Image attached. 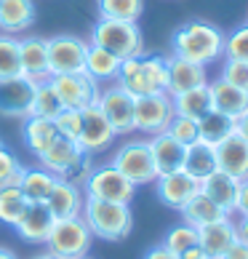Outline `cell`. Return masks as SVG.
I'll return each instance as SVG.
<instances>
[{"label": "cell", "mask_w": 248, "mask_h": 259, "mask_svg": "<svg viewBox=\"0 0 248 259\" xmlns=\"http://www.w3.org/2000/svg\"><path fill=\"white\" fill-rule=\"evenodd\" d=\"M54 227V214L48 211L45 203H30L27 211L22 214V219L16 222V233L30 243H45Z\"/></svg>", "instance_id": "44dd1931"}, {"label": "cell", "mask_w": 248, "mask_h": 259, "mask_svg": "<svg viewBox=\"0 0 248 259\" xmlns=\"http://www.w3.org/2000/svg\"><path fill=\"white\" fill-rule=\"evenodd\" d=\"M99 19H120V22H139L144 11V0H96Z\"/></svg>", "instance_id": "d6a6232c"}, {"label": "cell", "mask_w": 248, "mask_h": 259, "mask_svg": "<svg viewBox=\"0 0 248 259\" xmlns=\"http://www.w3.org/2000/svg\"><path fill=\"white\" fill-rule=\"evenodd\" d=\"M83 187H85V198L112 200V203H131L133 195H136V185L128 182L112 163L91 168L85 182H83Z\"/></svg>", "instance_id": "8992f818"}, {"label": "cell", "mask_w": 248, "mask_h": 259, "mask_svg": "<svg viewBox=\"0 0 248 259\" xmlns=\"http://www.w3.org/2000/svg\"><path fill=\"white\" fill-rule=\"evenodd\" d=\"M80 217L96 238L102 241H123L131 235L133 227V214L128 203H112V200H99V198H85Z\"/></svg>", "instance_id": "7a4b0ae2"}, {"label": "cell", "mask_w": 248, "mask_h": 259, "mask_svg": "<svg viewBox=\"0 0 248 259\" xmlns=\"http://www.w3.org/2000/svg\"><path fill=\"white\" fill-rule=\"evenodd\" d=\"M118 70H120V59L115 54H110L102 46L88 43V49H85V72L93 80H115Z\"/></svg>", "instance_id": "f1b7e54d"}, {"label": "cell", "mask_w": 248, "mask_h": 259, "mask_svg": "<svg viewBox=\"0 0 248 259\" xmlns=\"http://www.w3.org/2000/svg\"><path fill=\"white\" fill-rule=\"evenodd\" d=\"M112 166H115L123 177L133 185H150V182L158 179V168H155V160H152V152H150V142L144 139H133L126 142L112 158Z\"/></svg>", "instance_id": "ba28073f"}, {"label": "cell", "mask_w": 248, "mask_h": 259, "mask_svg": "<svg viewBox=\"0 0 248 259\" xmlns=\"http://www.w3.org/2000/svg\"><path fill=\"white\" fill-rule=\"evenodd\" d=\"M224 59L248 62V24L237 27L232 35H224Z\"/></svg>", "instance_id": "f35d334b"}, {"label": "cell", "mask_w": 248, "mask_h": 259, "mask_svg": "<svg viewBox=\"0 0 248 259\" xmlns=\"http://www.w3.org/2000/svg\"><path fill=\"white\" fill-rule=\"evenodd\" d=\"M235 131H237V134H240V137L248 142V110H245L237 120H235Z\"/></svg>", "instance_id": "bcb514c9"}, {"label": "cell", "mask_w": 248, "mask_h": 259, "mask_svg": "<svg viewBox=\"0 0 248 259\" xmlns=\"http://www.w3.org/2000/svg\"><path fill=\"white\" fill-rule=\"evenodd\" d=\"M222 259H248V243L235 241V243L230 246V251H227Z\"/></svg>", "instance_id": "7bdbcfd3"}, {"label": "cell", "mask_w": 248, "mask_h": 259, "mask_svg": "<svg viewBox=\"0 0 248 259\" xmlns=\"http://www.w3.org/2000/svg\"><path fill=\"white\" fill-rule=\"evenodd\" d=\"M56 179L51 171L45 168H22V177H19V190L24 193V198L30 203H45L51 195V190L56 185Z\"/></svg>", "instance_id": "484cf974"}, {"label": "cell", "mask_w": 248, "mask_h": 259, "mask_svg": "<svg viewBox=\"0 0 248 259\" xmlns=\"http://www.w3.org/2000/svg\"><path fill=\"white\" fill-rule=\"evenodd\" d=\"M224 217H227L224 211L219 208L211 198H206L203 193H197V195L182 208V219H184L187 225H192L195 230L211 225V222H219V219H224Z\"/></svg>", "instance_id": "4dcf8cb0"}, {"label": "cell", "mask_w": 248, "mask_h": 259, "mask_svg": "<svg viewBox=\"0 0 248 259\" xmlns=\"http://www.w3.org/2000/svg\"><path fill=\"white\" fill-rule=\"evenodd\" d=\"M91 241H93V233L85 225V219L67 217V219H54V227H51L48 238H45V246L59 259H78V256L88 254Z\"/></svg>", "instance_id": "5b68a950"}, {"label": "cell", "mask_w": 248, "mask_h": 259, "mask_svg": "<svg viewBox=\"0 0 248 259\" xmlns=\"http://www.w3.org/2000/svg\"><path fill=\"white\" fill-rule=\"evenodd\" d=\"M155 185H158V198H160V203H166L168 208H176V211H182V208L189 203V200H192V198L200 193V179L189 177L184 168L158 177Z\"/></svg>", "instance_id": "4fadbf2b"}, {"label": "cell", "mask_w": 248, "mask_h": 259, "mask_svg": "<svg viewBox=\"0 0 248 259\" xmlns=\"http://www.w3.org/2000/svg\"><path fill=\"white\" fill-rule=\"evenodd\" d=\"M235 134V118L219 112V110H208L203 118H197V139L206 142V145H222L227 137Z\"/></svg>", "instance_id": "d4e9b609"}, {"label": "cell", "mask_w": 248, "mask_h": 259, "mask_svg": "<svg viewBox=\"0 0 248 259\" xmlns=\"http://www.w3.org/2000/svg\"><path fill=\"white\" fill-rule=\"evenodd\" d=\"M174 112L176 115H184V118H203V115L211 110V91H208V83L206 85H197V89H189L182 94H174Z\"/></svg>", "instance_id": "f546056e"}, {"label": "cell", "mask_w": 248, "mask_h": 259, "mask_svg": "<svg viewBox=\"0 0 248 259\" xmlns=\"http://www.w3.org/2000/svg\"><path fill=\"white\" fill-rule=\"evenodd\" d=\"M54 126L59 131V137L70 139V142H78L80 128H83V110H62L54 118Z\"/></svg>", "instance_id": "74e56055"}, {"label": "cell", "mask_w": 248, "mask_h": 259, "mask_svg": "<svg viewBox=\"0 0 248 259\" xmlns=\"http://www.w3.org/2000/svg\"><path fill=\"white\" fill-rule=\"evenodd\" d=\"M235 241H237V233H235L232 217H224L219 222H211L197 230V246L211 259H222Z\"/></svg>", "instance_id": "ac0fdd59"}, {"label": "cell", "mask_w": 248, "mask_h": 259, "mask_svg": "<svg viewBox=\"0 0 248 259\" xmlns=\"http://www.w3.org/2000/svg\"><path fill=\"white\" fill-rule=\"evenodd\" d=\"M27 206H30V200L24 198L19 185H8V187L0 190V222L16 227V222L22 219Z\"/></svg>", "instance_id": "1f68e13d"}, {"label": "cell", "mask_w": 248, "mask_h": 259, "mask_svg": "<svg viewBox=\"0 0 248 259\" xmlns=\"http://www.w3.org/2000/svg\"><path fill=\"white\" fill-rule=\"evenodd\" d=\"M22 163L16 160V155L6 145H0V185H19V177H22Z\"/></svg>", "instance_id": "60d3db41"}, {"label": "cell", "mask_w": 248, "mask_h": 259, "mask_svg": "<svg viewBox=\"0 0 248 259\" xmlns=\"http://www.w3.org/2000/svg\"><path fill=\"white\" fill-rule=\"evenodd\" d=\"M150 152H152V160H155V168H158V177L171 174V171H179L184 166V145L171 137V134H155L150 137Z\"/></svg>", "instance_id": "ffe728a7"}, {"label": "cell", "mask_w": 248, "mask_h": 259, "mask_svg": "<svg viewBox=\"0 0 248 259\" xmlns=\"http://www.w3.org/2000/svg\"><path fill=\"white\" fill-rule=\"evenodd\" d=\"M56 137H59V131H56L54 120L51 118H40V115H30L24 123V145L27 150H32L35 155H40V152H45Z\"/></svg>", "instance_id": "4316f807"}, {"label": "cell", "mask_w": 248, "mask_h": 259, "mask_svg": "<svg viewBox=\"0 0 248 259\" xmlns=\"http://www.w3.org/2000/svg\"><path fill=\"white\" fill-rule=\"evenodd\" d=\"M235 233H237V241L248 243V217H240L235 222Z\"/></svg>", "instance_id": "f6af8a7d"}, {"label": "cell", "mask_w": 248, "mask_h": 259, "mask_svg": "<svg viewBox=\"0 0 248 259\" xmlns=\"http://www.w3.org/2000/svg\"><path fill=\"white\" fill-rule=\"evenodd\" d=\"M78 259H88V256H78Z\"/></svg>", "instance_id": "f907efd6"}, {"label": "cell", "mask_w": 248, "mask_h": 259, "mask_svg": "<svg viewBox=\"0 0 248 259\" xmlns=\"http://www.w3.org/2000/svg\"><path fill=\"white\" fill-rule=\"evenodd\" d=\"M174 99L171 94H150L133 102V131L144 134H163L174 118Z\"/></svg>", "instance_id": "9c48e42d"}, {"label": "cell", "mask_w": 248, "mask_h": 259, "mask_svg": "<svg viewBox=\"0 0 248 259\" xmlns=\"http://www.w3.org/2000/svg\"><path fill=\"white\" fill-rule=\"evenodd\" d=\"M237 187H240V182H237L235 177H230V174H224V171H219V168L214 171V174H208L206 179H200V193H203L206 198H211L227 217L235 214Z\"/></svg>", "instance_id": "d6986e66"}, {"label": "cell", "mask_w": 248, "mask_h": 259, "mask_svg": "<svg viewBox=\"0 0 248 259\" xmlns=\"http://www.w3.org/2000/svg\"><path fill=\"white\" fill-rule=\"evenodd\" d=\"M45 206L54 214V219H67V217H80L83 211V195L75 182H67V179H56V185L51 190Z\"/></svg>", "instance_id": "7402d4cb"}, {"label": "cell", "mask_w": 248, "mask_h": 259, "mask_svg": "<svg viewBox=\"0 0 248 259\" xmlns=\"http://www.w3.org/2000/svg\"><path fill=\"white\" fill-rule=\"evenodd\" d=\"M144 259H179L176 254H171L168 248L160 243V246H155V248H150V251L144 254Z\"/></svg>", "instance_id": "ee69618b"}, {"label": "cell", "mask_w": 248, "mask_h": 259, "mask_svg": "<svg viewBox=\"0 0 248 259\" xmlns=\"http://www.w3.org/2000/svg\"><path fill=\"white\" fill-rule=\"evenodd\" d=\"M62 110L64 107H62L59 97H56L51 80L35 83V97H32V104H30V115H40V118H51L54 120ZM30 115H27V118H30Z\"/></svg>", "instance_id": "836d02e7"}, {"label": "cell", "mask_w": 248, "mask_h": 259, "mask_svg": "<svg viewBox=\"0 0 248 259\" xmlns=\"http://www.w3.org/2000/svg\"><path fill=\"white\" fill-rule=\"evenodd\" d=\"M166 64H168V94H171V97L208 83V72H206L203 64L187 62V59L174 56V54L166 56Z\"/></svg>", "instance_id": "e0dca14e"}, {"label": "cell", "mask_w": 248, "mask_h": 259, "mask_svg": "<svg viewBox=\"0 0 248 259\" xmlns=\"http://www.w3.org/2000/svg\"><path fill=\"white\" fill-rule=\"evenodd\" d=\"M0 259H16V254H14V251H8V248H3V246H0Z\"/></svg>", "instance_id": "c3c4849f"}, {"label": "cell", "mask_w": 248, "mask_h": 259, "mask_svg": "<svg viewBox=\"0 0 248 259\" xmlns=\"http://www.w3.org/2000/svg\"><path fill=\"white\" fill-rule=\"evenodd\" d=\"M235 214L237 217H248V179H240L237 200H235Z\"/></svg>", "instance_id": "b9f144b4"}, {"label": "cell", "mask_w": 248, "mask_h": 259, "mask_svg": "<svg viewBox=\"0 0 248 259\" xmlns=\"http://www.w3.org/2000/svg\"><path fill=\"white\" fill-rule=\"evenodd\" d=\"M51 85L59 97L64 110H85L99 102V80H93L88 72H64L51 75Z\"/></svg>", "instance_id": "52a82bcc"}, {"label": "cell", "mask_w": 248, "mask_h": 259, "mask_svg": "<svg viewBox=\"0 0 248 259\" xmlns=\"http://www.w3.org/2000/svg\"><path fill=\"white\" fill-rule=\"evenodd\" d=\"M35 22L32 0H0V30L6 35L22 32Z\"/></svg>", "instance_id": "cb8c5ba5"}, {"label": "cell", "mask_w": 248, "mask_h": 259, "mask_svg": "<svg viewBox=\"0 0 248 259\" xmlns=\"http://www.w3.org/2000/svg\"><path fill=\"white\" fill-rule=\"evenodd\" d=\"M171 49H174V56L208 67L224 56V32L214 24L195 19V22H187L174 32Z\"/></svg>", "instance_id": "6da1fadb"}, {"label": "cell", "mask_w": 248, "mask_h": 259, "mask_svg": "<svg viewBox=\"0 0 248 259\" xmlns=\"http://www.w3.org/2000/svg\"><path fill=\"white\" fill-rule=\"evenodd\" d=\"M163 246L168 248L171 254L182 256L187 248L197 246V230H195L192 225H187V222L176 225V227H171V230H168V235H166V241H163Z\"/></svg>", "instance_id": "d590c367"}, {"label": "cell", "mask_w": 248, "mask_h": 259, "mask_svg": "<svg viewBox=\"0 0 248 259\" xmlns=\"http://www.w3.org/2000/svg\"><path fill=\"white\" fill-rule=\"evenodd\" d=\"M216 168L224 171V174L235 177L237 182L248 179V142L240 134H232L227 137L222 145H216Z\"/></svg>", "instance_id": "2e32d148"}, {"label": "cell", "mask_w": 248, "mask_h": 259, "mask_svg": "<svg viewBox=\"0 0 248 259\" xmlns=\"http://www.w3.org/2000/svg\"><path fill=\"white\" fill-rule=\"evenodd\" d=\"M48 49V67L51 75H64V72H83L85 70V49L88 43L75 35H56L45 40Z\"/></svg>", "instance_id": "30bf717a"}, {"label": "cell", "mask_w": 248, "mask_h": 259, "mask_svg": "<svg viewBox=\"0 0 248 259\" xmlns=\"http://www.w3.org/2000/svg\"><path fill=\"white\" fill-rule=\"evenodd\" d=\"M22 75V64H19V40L14 35H0V80L16 78Z\"/></svg>", "instance_id": "e575fe53"}, {"label": "cell", "mask_w": 248, "mask_h": 259, "mask_svg": "<svg viewBox=\"0 0 248 259\" xmlns=\"http://www.w3.org/2000/svg\"><path fill=\"white\" fill-rule=\"evenodd\" d=\"M166 134H171L179 145H184L189 147L192 142H197V120L195 118H184V115H174L168 123V128Z\"/></svg>", "instance_id": "8d00e7d4"}, {"label": "cell", "mask_w": 248, "mask_h": 259, "mask_svg": "<svg viewBox=\"0 0 248 259\" xmlns=\"http://www.w3.org/2000/svg\"><path fill=\"white\" fill-rule=\"evenodd\" d=\"M179 259H211V256H208L200 246H192V248H187V251L179 256Z\"/></svg>", "instance_id": "7dc6e473"}, {"label": "cell", "mask_w": 248, "mask_h": 259, "mask_svg": "<svg viewBox=\"0 0 248 259\" xmlns=\"http://www.w3.org/2000/svg\"><path fill=\"white\" fill-rule=\"evenodd\" d=\"M19 64H22V78L32 83L51 80V67H48V49L45 40L37 35L22 37L19 40Z\"/></svg>", "instance_id": "5bb4252c"}, {"label": "cell", "mask_w": 248, "mask_h": 259, "mask_svg": "<svg viewBox=\"0 0 248 259\" xmlns=\"http://www.w3.org/2000/svg\"><path fill=\"white\" fill-rule=\"evenodd\" d=\"M133 99L126 89H120L118 83L107 85L99 91V102L96 107L102 110V115L107 118V123L115 134H131L133 131Z\"/></svg>", "instance_id": "8fae6325"}, {"label": "cell", "mask_w": 248, "mask_h": 259, "mask_svg": "<svg viewBox=\"0 0 248 259\" xmlns=\"http://www.w3.org/2000/svg\"><path fill=\"white\" fill-rule=\"evenodd\" d=\"M189 177L195 179H206L208 174L216 171V150L206 142H192L187 150H184V166H182Z\"/></svg>", "instance_id": "83f0119b"}, {"label": "cell", "mask_w": 248, "mask_h": 259, "mask_svg": "<svg viewBox=\"0 0 248 259\" xmlns=\"http://www.w3.org/2000/svg\"><path fill=\"white\" fill-rule=\"evenodd\" d=\"M32 97H35V83L22 78V75L0 80V115L27 118L30 115Z\"/></svg>", "instance_id": "9a60e30c"}, {"label": "cell", "mask_w": 248, "mask_h": 259, "mask_svg": "<svg viewBox=\"0 0 248 259\" xmlns=\"http://www.w3.org/2000/svg\"><path fill=\"white\" fill-rule=\"evenodd\" d=\"M35 259H59V256H56V254H51V251H48V254H40V256H35Z\"/></svg>", "instance_id": "681fc988"}, {"label": "cell", "mask_w": 248, "mask_h": 259, "mask_svg": "<svg viewBox=\"0 0 248 259\" xmlns=\"http://www.w3.org/2000/svg\"><path fill=\"white\" fill-rule=\"evenodd\" d=\"M0 145H3V142H0Z\"/></svg>", "instance_id": "816d5d0a"}, {"label": "cell", "mask_w": 248, "mask_h": 259, "mask_svg": "<svg viewBox=\"0 0 248 259\" xmlns=\"http://www.w3.org/2000/svg\"><path fill=\"white\" fill-rule=\"evenodd\" d=\"M91 43L107 49L110 54H115L118 59H131V56L144 54V37L136 22H120V19H99L93 24Z\"/></svg>", "instance_id": "3957f363"}, {"label": "cell", "mask_w": 248, "mask_h": 259, "mask_svg": "<svg viewBox=\"0 0 248 259\" xmlns=\"http://www.w3.org/2000/svg\"><path fill=\"white\" fill-rule=\"evenodd\" d=\"M115 128L107 123V118L102 115V110L93 104V107L83 110V128L78 137V145L85 155H96V152H104L112 142H115Z\"/></svg>", "instance_id": "7c38bea8"}, {"label": "cell", "mask_w": 248, "mask_h": 259, "mask_svg": "<svg viewBox=\"0 0 248 259\" xmlns=\"http://www.w3.org/2000/svg\"><path fill=\"white\" fill-rule=\"evenodd\" d=\"M37 158H40V166L45 171H51L54 177L67 179V182H75V179L85 182V177L91 171V155H85L78 142H70L64 137H56L54 145L45 152H40Z\"/></svg>", "instance_id": "277c9868"}, {"label": "cell", "mask_w": 248, "mask_h": 259, "mask_svg": "<svg viewBox=\"0 0 248 259\" xmlns=\"http://www.w3.org/2000/svg\"><path fill=\"white\" fill-rule=\"evenodd\" d=\"M208 91H211V110H219V112L230 115L235 120L248 110V94L235 89V85H230L222 78L208 83Z\"/></svg>", "instance_id": "603a6c76"}, {"label": "cell", "mask_w": 248, "mask_h": 259, "mask_svg": "<svg viewBox=\"0 0 248 259\" xmlns=\"http://www.w3.org/2000/svg\"><path fill=\"white\" fill-rule=\"evenodd\" d=\"M222 80H227L235 89H240L248 94V62H240V59H224L222 64Z\"/></svg>", "instance_id": "ab89813d"}]
</instances>
